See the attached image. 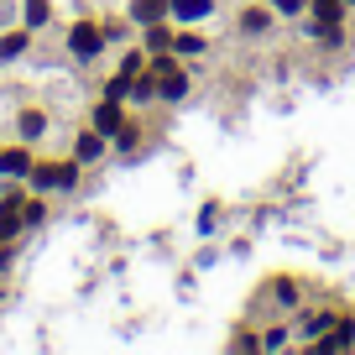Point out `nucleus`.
Instances as JSON below:
<instances>
[{
  "instance_id": "1",
  "label": "nucleus",
  "mask_w": 355,
  "mask_h": 355,
  "mask_svg": "<svg viewBox=\"0 0 355 355\" xmlns=\"http://www.w3.org/2000/svg\"><path fill=\"white\" fill-rule=\"evenodd\" d=\"M152 78H157V94H162V100H183V94H189V73L178 63H167V58L152 63Z\"/></svg>"
},
{
  "instance_id": "2",
  "label": "nucleus",
  "mask_w": 355,
  "mask_h": 355,
  "mask_svg": "<svg viewBox=\"0 0 355 355\" xmlns=\"http://www.w3.org/2000/svg\"><path fill=\"white\" fill-rule=\"evenodd\" d=\"M68 47H73V58H94L105 47V32H100V26H89V21H78L73 32H68Z\"/></svg>"
},
{
  "instance_id": "3",
  "label": "nucleus",
  "mask_w": 355,
  "mask_h": 355,
  "mask_svg": "<svg viewBox=\"0 0 355 355\" xmlns=\"http://www.w3.org/2000/svg\"><path fill=\"white\" fill-rule=\"evenodd\" d=\"M73 178H78L73 162H68V167H32V183H37V189H73Z\"/></svg>"
},
{
  "instance_id": "4",
  "label": "nucleus",
  "mask_w": 355,
  "mask_h": 355,
  "mask_svg": "<svg viewBox=\"0 0 355 355\" xmlns=\"http://www.w3.org/2000/svg\"><path fill=\"white\" fill-rule=\"evenodd\" d=\"M121 121H125V115H121V100H105L100 110H94V131H100V136H115V131H121Z\"/></svg>"
},
{
  "instance_id": "5",
  "label": "nucleus",
  "mask_w": 355,
  "mask_h": 355,
  "mask_svg": "<svg viewBox=\"0 0 355 355\" xmlns=\"http://www.w3.org/2000/svg\"><path fill=\"white\" fill-rule=\"evenodd\" d=\"M167 11H173L178 21H199V16L214 11V0H167Z\"/></svg>"
},
{
  "instance_id": "6",
  "label": "nucleus",
  "mask_w": 355,
  "mask_h": 355,
  "mask_svg": "<svg viewBox=\"0 0 355 355\" xmlns=\"http://www.w3.org/2000/svg\"><path fill=\"white\" fill-rule=\"evenodd\" d=\"M162 11H167V0H136V6H131V16H136L141 26H152Z\"/></svg>"
},
{
  "instance_id": "7",
  "label": "nucleus",
  "mask_w": 355,
  "mask_h": 355,
  "mask_svg": "<svg viewBox=\"0 0 355 355\" xmlns=\"http://www.w3.org/2000/svg\"><path fill=\"white\" fill-rule=\"evenodd\" d=\"M0 173L26 178V173H32V157H26V152H6V157H0Z\"/></svg>"
},
{
  "instance_id": "8",
  "label": "nucleus",
  "mask_w": 355,
  "mask_h": 355,
  "mask_svg": "<svg viewBox=\"0 0 355 355\" xmlns=\"http://www.w3.org/2000/svg\"><path fill=\"white\" fill-rule=\"evenodd\" d=\"M16 204H21V199H6V204H0V235H11L16 225H21V209H16Z\"/></svg>"
},
{
  "instance_id": "9",
  "label": "nucleus",
  "mask_w": 355,
  "mask_h": 355,
  "mask_svg": "<svg viewBox=\"0 0 355 355\" xmlns=\"http://www.w3.org/2000/svg\"><path fill=\"white\" fill-rule=\"evenodd\" d=\"M146 47H152V53H167V47H173V32H167V26H146Z\"/></svg>"
},
{
  "instance_id": "10",
  "label": "nucleus",
  "mask_w": 355,
  "mask_h": 355,
  "mask_svg": "<svg viewBox=\"0 0 355 355\" xmlns=\"http://www.w3.org/2000/svg\"><path fill=\"white\" fill-rule=\"evenodd\" d=\"M313 37H319V42H324V47H340V42H345V32H340V21H319V26H313Z\"/></svg>"
},
{
  "instance_id": "11",
  "label": "nucleus",
  "mask_w": 355,
  "mask_h": 355,
  "mask_svg": "<svg viewBox=\"0 0 355 355\" xmlns=\"http://www.w3.org/2000/svg\"><path fill=\"white\" fill-rule=\"evenodd\" d=\"M42 131H47V115H42V110H26V115H21V136L32 141V136H42Z\"/></svg>"
},
{
  "instance_id": "12",
  "label": "nucleus",
  "mask_w": 355,
  "mask_h": 355,
  "mask_svg": "<svg viewBox=\"0 0 355 355\" xmlns=\"http://www.w3.org/2000/svg\"><path fill=\"white\" fill-rule=\"evenodd\" d=\"M173 47H178L183 58H193V53H204V37H193V32H178V37H173Z\"/></svg>"
},
{
  "instance_id": "13",
  "label": "nucleus",
  "mask_w": 355,
  "mask_h": 355,
  "mask_svg": "<svg viewBox=\"0 0 355 355\" xmlns=\"http://www.w3.org/2000/svg\"><path fill=\"white\" fill-rule=\"evenodd\" d=\"M47 16H53V6H47V0H26V26H42Z\"/></svg>"
},
{
  "instance_id": "14",
  "label": "nucleus",
  "mask_w": 355,
  "mask_h": 355,
  "mask_svg": "<svg viewBox=\"0 0 355 355\" xmlns=\"http://www.w3.org/2000/svg\"><path fill=\"white\" fill-rule=\"evenodd\" d=\"M131 73H121V78H110V84H105V100H125V94H131Z\"/></svg>"
},
{
  "instance_id": "15",
  "label": "nucleus",
  "mask_w": 355,
  "mask_h": 355,
  "mask_svg": "<svg viewBox=\"0 0 355 355\" xmlns=\"http://www.w3.org/2000/svg\"><path fill=\"white\" fill-rule=\"evenodd\" d=\"M21 47H26V32H6L0 37V58H16Z\"/></svg>"
},
{
  "instance_id": "16",
  "label": "nucleus",
  "mask_w": 355,
  "mask_h": 355,
  "mask_svg": "<svg viewBox=\"0 0 355 355\" xmlns=\"http://www.w3.org/2000/svg\"><path fill=\"white\" fill-rule=\"evenodd\" d=\"M78 157H84V162H94V157H100V131L78 136Z\"/></svg>"
},
{
  "instance_id": "17",
  "label": "nucleus",
  "mask_w": 355,
  "mask_h": 355,
  "mask_svg": "<svg viewBox=\"0 0 355 355\" xmlns=\"http://www.w3.org/2000/svg\"><path fill=\"white\" fill-rule=\"evenodd\" d=\"M324 329H329V313H313V319H303V334H313V340H324Z\"/></svg>"
},
{
  "instance_id": "18",
  "label": "nucleus",
  "mask_w": 355,
  "mask_h": 355,
  "mask_svg": "<svg viewBox=\"0 0 355 355\" xmlns=\"http://www.w3.org/2000/svg\"><path fill=\"white\" fill-rule=\"evenodd\" d=\"M272 293H277L282 309H293V303H298V288H293V282H272Z\"/></svg>"
},
{
  "instance_id": "19",
  "label": "nucleus",
  "mask_w": 355,
  "mask_h": 355,
  "mask_svg": "<svg viewBox=\"0 0 355 355\" xmlns=\"http://www.w3.org/2000/svg\"><path fill=\"white\" fill-rule=\"evenodd\" d=\"M266 21H272L266 11H245V16H241V26H245V32H266Z\"/></svg>"
},
{
  "instance_id": "20",
  "label": "nucleus",
  "mask_w": 355,
  "mask_h": 355,
  "mask_svg": "<svg viewBox=\"0 0 355 355\" xmlns=\"http://www.w3.org/2000/svg\"><path fill=\"white\" fill-rule=\"evenodd\" d=\"M272 11H282V16H298V11H303V0H272Z\"/></svg>"
}]
</instances>
